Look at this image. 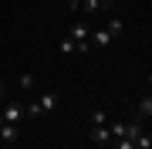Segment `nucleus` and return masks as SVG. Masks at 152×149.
Wrapping results in <instances>:
<instances>
[{
  "instance_id": "17",
  "label": "nucleus",
  "mask_w": 152,
  "mask_h": 149,
  "mask_svg": "<svg viewBox=\"0 0 152 149\" xmlns=\"http://www.w3.org/2000/svg\"><path fill=\"white\" fill-rule=\"evenodd\" d=\"M102 4H105V7H108V4H112V0H102Z\"/></svg>"
},
{
  "instance_id": "6",
  "label": "nucleus",
  "mask_w": 152,
  "mask_h": 149,
  "mask_svg": "<svg viewBox=\"0 0 152 149\" xmlns=\"http://www.w3.org/2000/svg\"><path fill=\"white\" fill-rule=\"evenodd\" d=\"M112 41H115V34H112V31H98L95 37H91V44H95V48H108Z\"/></svg>"
},
{
  "instance_id": "5",
  "label": "nucleus",
  "mask_w": 152,
  "mask_h": 149,
  "mask_svg": "<svg viewBox=\"0 0 152 149\" xmlns=\"http://www.w3.org/2000/svg\"><path fill=\"white\" fill-rule=\"evenodd\" d=\"M91 142H95V146H108V142H112V129H108V126H95V129H91Z\"/></svg>"
},
{
  "instance_id": "14",
  "label": "nucleus",
  "mask_w": 152,
  "mask_h": 149,
  "mask_svg": "<svg viewBox=\"0 0 152 149\" xmlns=\"http://www.w3.org/2000/svg\"><path fill=\"white\" fill-rule=\"evenodd\" d=\"M20 88H24V92L34 88V75H20Z\"/></svg>"
},
{
  "instance_id": "1",
  "label": "nucleus",
  "mask_w": 152,
  "mask_h": 149,
  "mask_svg": "<svg viewBox=\"0 0 152 149\" xmlns=\"http://www.w3.org/2000/svg\"><path fill=\"white\" fill-rule=\"evenodd\" d=\"M71 41H75V54H88L91 51V37H88V27L85 24H71Z\"/></svg>"
},
{
  "instance_id": "11",
  "label": "nucleus",
  "mask_w": 152,
  "mask_h": 149,
  "mask_svg": "<svg viewBox=\"0 0 152 149\" xmlns=\"http://www.w3.org/2000/svg\"><path fill=\"white\" fill-rule=\"evenodd\" d=\"M135 149H152V136H149V132H142V136L135 139Z\"/></svg>"
},
{
  "instance_id": "12",
  "label": "nucleus",
  "mask_w": 152,
  "mask_h": 149,
  "mask_svg": "<svg viewBox=\"0 0 152 149\" xmlns=\"http://www.w3.org/2000/svg\"><path fill=\"white\" fill-rule=\"evenodd\" d=\"M105 31H112V34H122V31H125V24L118 21V17H112V21H108V27H105Z\"/></svg>"
},
{
  "instance_id": "3",
  "label": "nucleus",
  "mask_w": 152,
  "mask_h": 149,
  "mask_svg": "<svg viewBox=\"0 0 152 149\" xmlns=\"http://www.w3.org/2000/svg\"><path fill=\"white\" fill-rule=\"evenodd\" d=\"M34 102H37V109H41V115H48V112H54L58 109V95L54 92H44V95H37V98H34Z\"/></svg>"
},
{
  "instance_id": "15",
  "label": "nucleus",
  "mask_w": 152,
  "mask_h": 149,
  "mask_svg": "<svg viewBox=\"0 0 152 149\" xmlns=\"http://www.w3.org/2000/svg\"><path fill=\"white\" fill-rule=\"evenodd\" d=\"M115 149H135V142L132 139H115Z\"/></svg>"
},
{
  "instance_id": "4",
  "label": "nucleus",
  "mask_w": 152,
  "mask_h": 149,
  "mask_svg": "<svg viewBox=\"0 0 152 149\" xmlns=\"http://www.w3.org/2000/svg\"><path fill=\"white\" fill-rule=\"evenodd\" d=\"M17 136H20V126H10V122H4V126H0V142L14 146V142H17Z\"/></svg>"
},
{
  "instance_id": "13",
  "label": "nucleus",
  "mask_w": 152,
  "mask_h": 149,
  "mask_svg": "<svg viewBox=\"0 0 152 149\" xmlns=\"http://www.w3.org/2000/svg\"><path fill=\"white\" fill-rule=\"evenodd\" d=\"M61 54H75V41L71 37H61Z\"/></svg>"
},
{
  "instance_id": "9",
  "label": "nucleus",
  "mask_w": 152,
  "mask_h": 149,
  "mask_svg": "<svg viewBox=\"0 0 152 149\" xmlns=\"http://www.w3.org/2000/svg\"><path fill=\"white\" fill-rule=\"evenodd\" d=\"M149 115H152V98L142 95V102H139V119H149Z\"/></svg>"
},
{
  "instance_id": "2",
  "label": "nucleus",
  "mask_w": 152,
  "mask_h": 149,
  "mask_svg": "<svg viewBox=\"0 0 152 149\" xmlns=\"http://www.w3.org/2000/svg\"><path fill=\"white\" fill-rule=\"evenodd\" d=\"M0 115H4V122H10V126H20V122L27 119V112H24V102H10Z\"/></svg>"
},
{
  "instance_id": "10",
  "label": "nucleus",
  "mask_w": 152,
  "mask_h": 149,
  "mask_svg": "<svg viewBox=\"0 0 152 149\" xmlns=\"http://www.w3.org/2000/svg\"><path fill=\"white\" fill-rule=\"evenodd\" d=\"M91 126H108V115H105V109H95V112H91Z\"/></svg>"
},
{
  "instance_id": "16",
  "label": "nucleus",
  "mask_w": 152,
  "mask_h": 149,
  "mask_svg": "<svg viewBox=\"0 0 152 149\" xmlns=\"http://www.w3.org/2000/svg\"><path fill=\"white\" fill-rule=\"evenodd\" d=\"M0 98H4V81H0Z\"/></svg>"
},
{
  "instance_id": "7",
  "label": "nucleus",
  "mask_w": 152,
  "mask_h": 149,
  "mask_svg": "<svg viewBox=\"0 0 152 149\" xmlns=\"http://www.w3.org/2000/svg\"><path fill=\"white\" fill-rule=\"evenodd\" d=\"M139 136H142V122H125V139H132V142H135Z\"/></svg>"
},
{
  "instance_id": "8",
  "label": "nucleus",
  "mask_w": 152,
  "mask_h": 149,
  "mask_svg": "<svg viewBox=\"0 0 152 149\" xmlns=\"http://www.w3.org/2000/svg\"><path fill=\"white\" fill-rule=\"evenodd\" d=\"M81 7H85L88 14H105V10H108V7L102 4V0H81Z\"/></svg>"
}]
</instances>
